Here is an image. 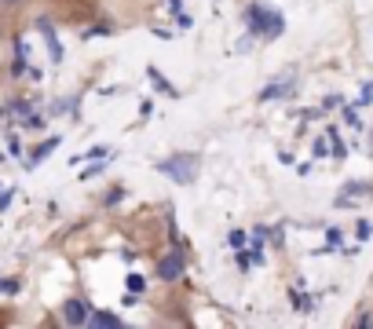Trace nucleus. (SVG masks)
I'll return each instance as SVG.
<instances>
[{
  "label": "nucleus",
  "instance_id": "nucleus-9",
  "mask_svg": "<svg viewBox=\"0 0 373 329\" xmlns=\"http://www.w3.org/2000/svg\"><path fill=\"white\" fill-rule=\"evenodd\" d=\"M241 245H246V234H241V230H231V249H241Z\"/></svg>",
  "mask_w": 373,
  "mask_h": 329
},
{
  "label": "nucleus",
  "instance_id": "nucleus-3",
  "mask_svg": "<svg viewBox=\"0 0 373 329\" xmlns=\"http://www.w3.org/2000/svg\"><path fill=\"white\" fill-rule=\"evenodd\" d=\"M157 278H165V282H176V278H183V256H180V253H169L165 260L157 263Z\"/></svg>",
  "mask_w": 373,
  "mask_h": 329
},
{
  "label": "nucleus",
  "instance_id": "nucleus-8",
  "mask_svg": "<svg viewBox=\"0 0 373 329\" xmlns=\"http://www.w3.org/2000/svg\"><path fill=\"white\" fill-rule=\"evenodd\" d=\"M274 95H286V85H274V88L260 92V103H264V99H274Z\"/></svg>",
  "mask_w": 373,
  "mask_h": 329
},
{
  "label": "nucleus",
  "instance_id": "nucleus-5",
  "mask_svg": "<svg viewBox=\"0 0 373 329\" xmlns=\"http://www.w3.org/2000/svg\"><path fill=\"white\" fill-rule=\"evenodd\" d=\"M55 146H59V139H48V143H41V146H37V150H34V154H29V161H26V164H29V169H34V164H37L41 158H48V154H52V150H55Z\"/></svg>",
  "mask_w": 373,
  "mask_h": 329
},
{
  "label": "nucleus",
  "instance_id": "nucleus-11",
  "mask_svg": "<svg viewBox=\"0 0 373 329\" xmlns=\"http://www.w3.org/2000/svg\"><path fill=\"white\" fill-rule=\"evenodd\" d=\"M0 161H4V158H0Z\"/></svg>",
  "mask_w": 373,
  "mask_h": 329
},
{
  "label": "nucleus",
  "instance_id": "nucleus-10",
  "mask_svg": "<svg viewBox=\"0 0 373 329\" xmlns=\"http://www.w3.org/2000/svg\"><path fill=\"white\" fill-rule=\"evenodd\" d=\"M0 289H4V293H15V289H19V282H0Z\"/></svg>",
  "mask_w": 373,
  "mask_h": 329
},
{
  "label": "nucleus",
  "instance_id": "nucleus-2",
  "mask_svg": "<svg viewBox=\"0 0 373 329\" xmlns=\"http://www.w3.org/2000/svg\"><path fill=\"white\" fill-rule=\"evenodd\" d=\"M249 26L256 33H264V37H279L282 33V15L267 8V4H249Z\"/></svg>",
  "mask_w": 373,
  "mask_h": 329
},
{
  "label": "nucleus",
  "instance_id": "nucleus-4",
  "mask_svg": "<svg viewBox=\"0 0 373 329\" xmlns=\"http://www.w3.org/2000/svg\"><path fill=\"white\" fill-rule=\"evenodd\" d=\"M62 315H66V322H70V326H85L92 311H88V304H85V300H66Z\"/></svg>",
  "mask_w": 373,
  "mask_h": 329
},
{
  "label": "nucleus",
  "instance_id": "nucleus-6",
  "mask_svg": "<svg viewBox=\"0 0 373 329\" xmlns=\"http://www.w3.org/2000/svg\"><path fill=\"white\" fill-rule=\"evenodd\" d=\"M88 322H92V326H106V329H110V326H118V315H106V311H92Z\"/></svg>",
  "mask_w": 373,
  "mask_h": 329
},
{
  "label": "nucleus",
  "instance_id": "nucleus-7",
  "mask_svg": "<svg viewBox=\"0 0 373 329\" xmlns=\"http://www.w3.org/2000/svg\"><path fill=\"white\" fill-rule=\"evenodd\" d=\"M143 286H147V282H143L139 274H128V289H132V293H143Z\"/></svg>",
  "mask_w": 373,
  "mask_h": 329
},
{
  "label": "nucleus",
  "instance_id": "nucleus-1",
  "mask_svg": "<svg viewBox=\"0 0 373 329\" xmlns=\"http://www.w3.org/2000/svg\"><path fill=\"white\" fill-rule=\"evenodd\" d=\"M157 172L172 176L176 183H194V176H198V158L194 154H176L169 161H157Z\"/></svg>",
  "mask_w": 373,
  "mask_h": 329
}]
</instances>
